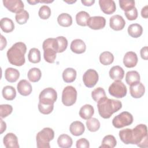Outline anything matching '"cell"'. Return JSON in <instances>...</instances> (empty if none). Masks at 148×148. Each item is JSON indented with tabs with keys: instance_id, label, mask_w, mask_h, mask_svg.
<instances>
[{
	"instance_id": "obj_33",
	"label": "cell",
	"mask_w": 148,
	"mask_h": 148,
	"mask_svg": "<svg viewBox=\"0 0 148 148\" xmlns=\"http://www.w3.org/2000/svg\"><path fill=\"white\" fill-rule=\"evenodd\" d=\"M28 59L29 62L36 64L40 61V52L37 48H32L29 50L28 54Z\"/></svg>"
},
{
	"instance_id": "obj_18",
	"label": "cell",
	"mask_w": 148,
	"mask_h": 148,
	"mask_svg": "<svg viewBox=\"0 0 148 148\" xmlns=\"http://www.w3.org/2000/svg\"><path fill=\"white\" fill-rule=\"evenodd\" d=\"M138 57L136 54L133 51L127 52L123 58V64L127 68H133L138 63Z\"/></svg>"
},
{
	"instance_id": "obj_4",
	"label": "cell",
	"mask_w": 148,
	"mask_h": 148,
	"mask_svg": "<svg viewBox=\"0 0 148 148\" xmlns=\"http://www.w3.org/2000/svg\"><path fill=\"white\" fill-rule=\"evenodd\" d=\"M42 48L43 49V57L49 63H54L57 53V41L56 38H48L44 40Z\"/></svg>"
},
{
	"instance_id": "obj_34",
	"label": "cell",
	"mask_w": 148,
	"mask_h": 148,
	"mask_svg": "<svg viewBox=\"0 0 148 148\" xmlns=\"http://www.w3.org/2000/svg\"><path fill=\"white\" fill-rule=\"evenodd\" d=\"M28 79L31 82H38L42 76V73L40 70L37 68H32L29 70L27 73Z\"/></svg>"
},
{
	"instance_id": "obj_31",
	"label": "cell",
	"mask_w": 148,
	"mask_h": 148,
	"mask_svg": "<svg viewBox=\"0 0 148 148\" xmlns=\"http://www.w3.org/2000/svg\"><path fill=\"white\" fill-rule=\"evenodd\" d=\"M90 17V14L87 12L80 11L76 15V23L80 26L86 27L87 25V22Z\"/></svg>"
},
{
	"instance_id": "obj_49",
	"label": "cell",
	"mask_w": 148,
	"mask_h": 148,
	"mask_svg": "<svg viewBox=\"0 0 148 148\" xmlns=\"http://www.w3.org/2000/svg\"><path fill=\"white\" fill-rule=\"evenodd\" d=\"M81 2L84 6H91L95 3L94 0H82Z\"/></svg>"
},
{
	"instance_id": "obj_1",
	"label": "cell",
	"mask_w": 148,
	"mask_h": 148,
	"mask_svg": "<svg viewBox=\"0 0 148 148\" xmlns=\"http://www.w3.org/2000/svg\"><path fill=\"white\" fill-rule=\"evenodd\" d=\"M119 137L126 145H136L142 148L148 147L147 128L145 124H138L133 129L121 130L119 131Z\"/></svg>"
},
{
	"instance_id": "obj_10",
	"label": "cell",
	"mask_w": 148,
	"mask_h": 148,
	"mask_svg": "<svg viewBox=\"0 0 148 148\" xmlns=\"http://www.w3.org/2000/svg\"><path fill=\"white\" fill-rule=\"evenodd\" d=\"M99 79L97 72L92 69L86 71L83 76V81L84 85L88 88L93 87L98 82Z\"/></svg>"
},
{
	"instance_id": "obj_32",
	"label": "cell",
	"mask_w": 148,
	"mask_h": 148,
	"mask_svg": "<svg viewBox=\"0 0 148 148\" xmlns=\"http://www.w3.org/2000/svg\"><path fill=\"white\" fill-rule=\"evenodd\" d=\"M116 145L117 141L115 137L112 135H108L103 138L101 145L99 147L113 148L116 146Z\"/></svg>"
},
{
	"instance_id": "obj_29",
	"label": "cell",
	"mask_w": 148,
	"mask_h": 148,
	"mask_svg": "<svg viewBox=\"0 0 148 148\" xmlns=\"http://www.w3.org/2000/svg\"><path fill=\"white\" fill-rule=\"evenodd\" d=\"M140 79V75L136 71H128L125 75V82L130 86L139 82Z\"/></svg>"
},
{
	"instance_id": "obj_3",
	"label": "cell",
	"mask_w": 148,
	"mask_h": 148,
	"mask_svg": "<svg viewBox=\"0 0 148 148\" xmlns=\"http://www.w3.org/2000/svg\"><path fill=\"white\" fill-rule=\"evenodd\" d=\"M99 114L103 119H109L112 115L120 110L122 103L119 100L108 98L107 97L97 102Z\"/></svg>"
},
{
	"instance_id": "obj_41",
	"label": "cell",
	"mask_w": 148,
	"mask_h": 148,
	"mask_svg": "<svg viewBox=\"0 0 148 148\" xmlns=\"http://www.w3.org/2000/svg\"><path fill=\"white\" fill-rule=\"evenodd\" d=\"M135 1L132 0H120L119 5L120 8L124 12H127L135 7Z\"/></svg>"
},
{
	"instance_id": "obj_51",
	"label": "cell",
	"mask_w": 148,
	"mask_h": 148,
	"mask_svg": "<svg viewBox=\"0 0 148 148\" xmlns=\"http://www.w3.org/2000/svg\"><path fill=\"white\" fill-rule=\"evenodd\" d=\"M27 2L31 4V5H35V4L39 2V1H35V0H32V1H27Z\"/></svg>"
},
{
	"instance_id": "obj_7",
	"label": "cell",
	"mask_w": 148,
	"mask_h": 148,
	"mask_svg": "<svg viewBox=\"0 0 148 148\" xmlns=\"http://www.w3.org/2000/svg\"><path fill=\"white\" fill-rule=\"evenodd\" d=\"M62 102L66 106L73 105L77 99V91L73 86L65 87L62 92Z\"/></svg>"
},
{
	"instance_id": "obj_45",
	"label": "cell",
	"mask_w": 148,
	"mask_h": 148,
	"mask_svg": "<svg viewBox=\"0 0 148 148\" xmlns=\"http://www.w3.org/2000/svg\"><path fill=\"white\" fill-rule=\"evenodd\" d=\"M76 146L77 148H88L90 147V143L86 138H80L76 141Z\"/></svg>"
},
{
	"instance_id": "obj_11",
	"label": "cell",
	"mask_w": 148,
	"mask_h": 148,
	"mask_svg": "<svg viewBox=\"0 0 148 148\" xmlns=\"http://www.w3.org/2000/svg\"><path fill=\"white\" fill-rule=\"evenodd\" d=\"M4 6L12 13H18L24 10V5L21 0H3Z\"/></svg>"
},
{
	"instance_id": "obj_47",
	"label": "cell",
	"mask_w": 148,
	"mask_h": 148,
	"mask_svg": "<svg viewBox=\"0 0 148 148\" xmlns=\"http://www.w3.org/2000/svg\"><path fill=\"white\" fill-rule=\"evenodd\" d=\"M141 16L145 18L148 17V6L146 5L141 10Z\"/></svg>"
},
{
	"instance_id": "obj_46",
	"label": "cell",
	"mask_w": 148,
	"mask_h": 148,
	"mask_svg": "<svg viewBox=\"0 0 148 148\" xmlns=\"http://www.w3.org/2000/svg\"><path fill=\"white\" fill-rule=\"evenodd\" d=\"M140 54L141 58L145 60H147L148 59V48L147 46H145L142 47L140 51Z\"/></svg>"
},
{
	"instance_id": "obj_26",
	"label": "cell",
	"mask_w": 148,
	"mask_h": 148,
	"mask_svg": "<svg viewBox=\"0 0 148 148\" xmlns=\"http://www.w3.org/2000/svg\"><path fill=\"white\" fill-rule=\"evenodd\" d=\"M0 25L1 29L5 33L11 32L14 29L13 21L8 17H4L1 20Z\"/></svg>"
},
{
	"instance_id": "obj_13",
	"label": "cell",
	"mask_w": 148,
	"mask_h": 148,
	"mask_svg": "<svg viewBox=\"0 0 148 148\" xmlns=\"http://www.w3.org/2000/svg\"><path fill=\"white\" fill-rule=\"evenodd\" d=\"M109 25L110 27L114 31H120L124 28L125 21L121 16L116 14L110 18Z\"/></svg>"
},
{
	"instance_id": "obj_6",
	"label": "cell",
	"mask_w": 148,
	"mask_h": 148,
	"mask_svg": "<svg viewBox=\"0 0 148 148\" xmlns=\"http://www.w3.org/2000/svg\"><path fill=\"white\" fill-rule=\"evenodd\" d=\"M132 122V115L128 112H123L113 118L112 124L116 128H121L131 125Z\"/></svg>"
},
{
	"instance_id": "obj_44",
	"label": "cell",
	"mask_w": 148,
	"mask_h": 148,
	"mask_svg": "<svg viewBox=\"0 0 148 148\" xmlns=\"http://www.w3.org/2000/svg\"><path fill=\"white\" fill-rule=\"evenodd\" d=\"M124 14L128 20H135L138 17V10L135 7H134L129 11L125 12Z\"/></svg>"
},
{
	"instance_id": "obj_35",
	"label": "cell",
	"mask_w": 148,
	"mask_h": 148,
	"mask_svg": "<svg viewBox=\"0 0 148 148\" xmlns=\"http://www.w3.org/2000/svg\"><path fill=\"white\" fill-rule=\"evenodd\" d=\"M114 61V56L110 51H103L99 56V61L103 65H109Z\"/></svg>"
},
{
	"instance_id": "obj_52",
	"label": "cell",
	"mask_w": 148,
	"mask_h": 148,
	"mask_svg": "<svg viewBox=\"0 0 148 148\" xmlns=\"http://www.w3.org/2000/svg\"><path fill=\"white\" fill-rule=\"evenodd\" d=\"M53 1H39V2H42V3H51L53 2Z\"/></svg>"
},
{
	"instance_id": "obj_30",
	"label": "cell",
	"mask_w": 148,
	"mask_h": 148,
	"mask_svg": "<svg viewBox=\"0 0 148 148\" xmlns=\"http://www.w3.org/2000/svg\"><path fill=\"white\" fill-rule=\"evenodd\" d=\"M3 97L8 101L13 100L16 96V91L15 88L11 86H6L2 89Z\"/></svg>"
},
{
	"instance_id": "obj_14",
	"label": "cell",
	"mask_w": 148,
	"mask_h": 148,
	"mask_svg": "<svg viewBox=\"0 0 148 148\" xmlns=\"http://www.w3.org/2000/svg\"><path fill=\"white\" fill-rule=\"evenodd\" d=\"M99 5L101 10L106 14L113 13L116 9L115 2L113 0H99Z\"/></svg>"
},
{
	"instance_id": "obj_8",
	"label": "cell",
	"mask_w": 148,
	"mask_h": 148,
	"mask_svg": "<svg viewBox=\"0 0 148 148\" xmlns=\"http://www.w3.org/2000/svg\"><path fill=\"white\" fill-rule=\"evenodd\" d=\"M109 94L117 98H121L127 95V90L125 85L121 80H114L109 87Z\"/></svg>"
},
{
	"instance_id": "obj_21",
	"label": "cell",
	"mask_w": 148,
	"mask_h": 148,
	"mask_svg": "<svg viewBox=\"0 0 148 148\" xmlns=\"http://www.w3.org/2000/svg\"><path fill=\"white\" fill-rule=\"evenodd\" d=\"M110 77L114 80H121L124 76V69L119 65L111 68L109 72Z\"/></svg>"
},
{
	"instance_id": "obj_28",
	"label": "cell",
	"mask_w": 148,
	"mask_h": 148,
	"mask_svg": "<svg viewBox=\"0 0 148 148\" xmlns=\"http://www.w3.org/2000/svg\"><path fill=\"white\" fill-rule=\"evenodd\" d=\"M58 24L64 27H68L72 24V18L69 14L62 13L57 17Z\"/></svg>"
},
{
	"instance_id": "obj_20",
	"label": "cell",
	"mask_w": 148,
	"mask_h": 148,
	"mask_svg": "<svg viewBox=\"0 0 148 148\" xmlns=\"http://www.w3.org/2000/svg\"><path fill=\"white\" fill-rule=\"evenodd\" d=\"M69 131L73 135L77 136L82 135L84 133L85 127L84 124L81 121H75L71 124Z\"/></svg>"
},
{
	"instance_id": "obj_24",
	"label": "cell",
	"mask_w": 148,
	"mask_h": 148,
	"mask_svg": "<svg viewBox=\"0 0 148 148\" xmlns=\"http://www.w3.org/2000/svg\"><path fill=\"white\" fill-rule=\"evenodd\" d=\"M128 33L132 38H139L143 33V28L138 23L132 24L128 27Z\"/></svg>"
},
{
	"instance_id": "obj_16",
	"label": "cell",
	"mask_w": 148,
	"mask_h": 148,
	"mask_svg": "<svg viewBox=\"0 0 148 148\" xmlns=\"http://www.w3.org/2000/svg\"><path fill=\"white\" fill-rule=\"evenodd\" d=\"M3 145L6 148H18V138L13 133H8L3 137Z\"/></svg>"
},
{
	"instance_id": "obj_40",
	"label": "cell",
	"mask_w": 148,
	"mask_h": 148,
	"mask_svg": "<svg viewBox=\"0 0 148 148\" xmlns=\"http://www.w3.org/2000/svg\"><path fill=\"white\" fill-rule=\"evenodd\" d=\"M29 18V13L27 10H23L20 13H18L15 16V19L16 22L19 24H24L27 23Z\"/></svg>"
},
{
	"instance_id": "obj_9",
	"label": "cell",
	"mask_w": 148,
	"mask_h": 148,
	"mask_svg": "<svg viewBox=\"0 0 148 148\" xmlns=\"http://www.w3.org/2000/svg\"><path fill=\"white\" fill-rule=\"evenodd\" d=\"M57 99V94L56 91L51 87H47L43 90L39 95V102L54 103Z\"/></svg>"
},
{
	"instance_id": "obj_42",
	"label": "cell",
	"mask_w": 148,
	"mask_h": 148,
	"mask_svg": "<svg viewBox=\"0 0 148 148\" xmlns=\"http://www.w3.org/2000/svg\"><path fill=\"white\" fill-rule=\"evenodd\" d=\"M51 9L48 6L43 5L40 8L38 12V14L40 18L43 20H47L51 16Z\"/></svg>"
},
{
	"instance_id": "obj_39",
	"label": "cell",
	"mask_w": 148,
	"mask_h": 148,
	"mask_svg": "<svg viewBox=\"0 0 148 148\" xmlns=\"http://www.w3.org/2000/svg\"><path fill=\"white\" fill-rule=\"evenodd\" d=\"M57 46V53H62L67 48L68 46V40L64 36H60L56 38Z\"/></svg>"
},
{
	"instance_id": "obj_5",
	"label": "cell",
	"mask_w": 148,
	"mask_h": 148,
	"mask_svg": "<svg viewBox=\"0 0 148 148\" xmlns=\"http://www.w3.org/2000/svg\"><path fill=\"white\" fill-rule=\"evenodd\" d=\"M54 137V132L52 128L46 127L40 131L36 136V146L38 148H50V141Z\"/></svg>"
},
{
	"instance_id": "obj_2",
	"label": "cell",
	"mask_w": 148,
	"mask_h": 148,
	"mask_svg": "<svg viewBox=\"0 0 148 148\" xmlns=\"http://www.w3.org/2000/svg\"><path fill=\"white\" fill-rule=\"evenodd\" d=\"M27 51L25 44L21 42L14 43L8 49L6 55L9 62L13 65L21 66L25 62V54Z\"/></svg>"
},
{
	"instance_id": "obj_15",
	"label": "cell",
	"mask_w": 148,
	"mask_h": 148,
	"mask_svg": "<svg viewBox=\"0 0 148 148\" xmlns=\"http://www.w3.org/2000/svg\"><path fill=\"white\" fill-rule=\"evenodd\" d=\"M145 92V86L140 82L130 86V92L131 95L134 98H141L144 95Z\"/></svg>"
},
{
	"instance_id": "obj_43",
	"label": "cell",
	"mask_w": 148,
	"mask_h": 148,
	"mask_svg": "<svg viewBox=\"0 0 148 148\" xmlns=\"http://www.w3.org/2000/svg\"><path fill=\"white\" fill-rule=\"evenodd\" d=\"M13 108L10 105L3 104L0 105V116L1 118H5L12 113Z\"/></svg>"
},
{
	"instance_id": "obj_53",
	"label": "cell",
	"mask_w": 148,
	"mask_h": 148,
	"mask_svg": "<svg viewBox=\"0 0 148 148\" xmlns=\"http://www.w3.org/2000/svg\"><path fill=\"white\" fill-rule=\"evenodd\" d=\"M64 2L68 3H73L76 2V1H64Z\"/></svg>"
},
{
	"instance_id": "obj_23",
	"label": "cell",
	"mask_w": 148,
	"mask_h": 148,
	"mask_svg": "<svg viewBox=\"0 0 148 148\" xmlns=\"http://www.w3.org/2000/svg\"><path fill=\"white\" fill-rule=\"evenodd\" d=\"M6 80L10 83L16 82L20 77L19 71L13 68H8L5 72Z\"/></svg>"
},
{
	"instance_id": "obj_25",
	"label": "cell",
	"mask_w": 148,
	"mask_h": 148,
	"mask_svg": "<svg viewBox=\"0 0 148 148\" xmlns=\"http://www.w3.org/2000/svg\"><path fill=\"white\" fill-rule=\"evenodd\" d=\"M57 143L61 148H69L72 146L73 141L71 136L66 134L60 135L57 139Z\"/></svg>"
},
{
	"instance_id": "obj_27",
	"label": "cell",
	"mask_w": 148,
	"mask_h": 148,
	"mask_svg": "<svg viewBox=\"0 0 148 148\" xmlns=\"http://www.w3.org/2000/svg\"><path fill=\"white\" fill-rule=\"evenodd\" d=\"M76 71L72 68H67L62 72L63 80L66 83L74 82L76 77Z\"/></svg>"
},
{
	"instance_id": "obj_38",
	"label": "cell",
	"mask_w": 148,
	"mask_h": 148,
	"mask_svg": "<svg viewBox=\"0 0 148 148\" xmlns=\"http://www.w3.org/2000/svg\"><path fill=\"white\" fill-rule=\"evenodd\" d=\"M54 109L53 103H43L39 102L38 109L39 111L43 114H49L52 112Z\"/></svg>"
},
{
	"instance_id": "obj_37",
	"label": "cell",
	"mask_w": 148,
	"mask_h": 148,
	"mask_svg": "<svg viewBox=\"0 0 148 148\" xmlns=\"http://www.w3.org/2000/svg\"><path fill=\"white\" fill-rule=\"evenodd\" d=\"M91 97L94 101L98 102L101 99L106 97V95L103 88L97 87L91 92Z\"/></svg>"
},
{
	"instance_id": "obj_36",
	"label": "cell",
	"mask_w": 148,
	"mask_h": 148,
	"mask_svg": "<svg viewBox=\"0 0 148 148\" xmlns=\"http://www.w3.org/2000/svg\"><path fill=\"white\" fill-rule=\"evenodd\" d=\"M87 129L91 132H95L100 128V123L96 118H90L86 123Z\"/></svg>"
},
{
	"instance_id": "obj_22",
	"label": "cell",
	"mask_w": 148,
	"mask_h": 148,
	"mask_svg": "<svg viewBox=\"0 0 148 148\" xmlns=\"http://www.w3.org/2000/svg\"><path fill=\"white\" fill-rule=\"evenodd\" d=\"M79 116L84 120H88L92 116L94 113V109L92 105L86 104L82 106L79 110Z\"/></svg>"
},
{
	"instance_id": "obj_19",
	"label": "cell",
	"mask_w": 148,
	"mask_h": 148,
	"mask_svg": "<svg viewBox=\"0 0 148 148\" xmlns=\"http://www.w3.org/2000/svg\"><path fill=\"white\" fill-rule=\"evenodd\" d=\"M70 48L71 51L76 54H82L85 52L86 46L83 40L80 39H76L72 40Z\"/></svg>"
},
{
	"instance_id": "obj_50",
	"label": "cell",
	"mask_w": 148,
	"mask_h": 148,
	"mask_svg": "<svg viewBox=\"0 0 148 148\" xmlns=\"http://www.w3.org/2000/svg\"><path fill=\"white\" fill-rule=\"evenodd\" d=\"M1 120V134H2L6 129V123L3 121L2 118L0 119Z\"/></svg>"
},
{
	"instance_id": "obj_12",
	"label": "cell",
	"mask_w": 148,
	"mask_h": 148,
	"mask_svg": "<svg viewBox=\"0 0 148 148\" xmlns=\"http://www.w3.org/2000/svg\"><path fill=\"white\" fill-rule=\"evenodd\" d=\"M106 25V20L102 16L90 17L87 22L88 27L94 30L102 29Z\"/></svg>"
},
{
	"instance_id": "obj_17",
	"label": "cell",
	"mask_w": 148,
	"mask_h": 148,
	"mask_svg": "<svg viewBox=\"0 0 148 148\" xmlns=\"http://www.w3.org/2000/svg\"><path fill=\"white\" fill-rule=\"evenodd\" d=\"M17 88L20 94L23 96L29 95L32 91V88L31 83L27 80H21L17 85Z\"/></svg>"
},
{
	"instance_id": "obj_48",
	"label": "cell",
	"mask_w": 148,
	"mask_h": 148,
	"mask_svg": "<svg viewBox=\"0 0 148 148\" xmlns=\"http://www.w3.org/2000/svg\"><path fill=\"white\" fill-rule=\"evenodd\" d=\"M7 45L6 39L3 37V35H1V50H2L4 48L6 47Z\"/></svg>"
}]
</instances>
